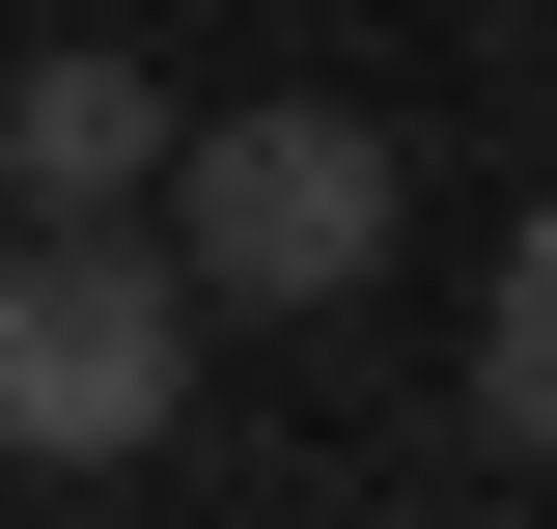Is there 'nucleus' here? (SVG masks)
<instances>
[{
	"instance_id": "nucleus-1",
	"label": "nucleus",
	"mask_w": 557,
	"mask_h": 529,
	"mask_svg": "<svg viewBox=\"0 0 557 529\" xmlns=\"http://www.w3.org/2000/svg\"><path fill=\"white\" fill-rule=\"evenodd\" d=\"M196 251H139V223H28L0 251V446L28 473H139L168 418H196Z\"/></svg>"
},
{
	"instance_id": "nucleus-2",
	"label": "nucleus",
	"mask_w": 557,
	"mask_h": 529,
	"mask_svg": "<svg viewBox=\"0 0 557 529\" xmlns=\"http://www.w3.org/2000/svg\"><path fill=\"white\" fill-rule=\"evenodd\" d=\"M168 251H196L223 307H362V279H391V139L362 112H196Z\"/></svg>"
},
{
	"instance_id": "nucleus-3",
	"label": "nucleus",
	"mask_w": 557,
	"mask_h": 529,
	"mask_svg": "<svg viewBox=\"0 0 557 529\" xmlns=\"http://www.w3.org/2000/svg\"><path fill=\"white\" fill-rule=\"evenodd\" d=\"M168 168H196V139H168L139 57H28V84H0V196H28V223H139Z\"/></svg>"
},
{
	"instance_id": "nucleus-4",
	"label": "nucleus",
	"mask_w": 557,
	"mask_h": 529,
	"mask_svg": "<svg viewBox=\"0 0 557 529\" xmlns=\"http://www.w3.org/2000/svg\"><path fill=\"white\" fill-rule=\"evenodd\" d=\"M474 446H557V223H502V307H474Z\"/></svg>"
}]
</instances>
